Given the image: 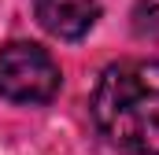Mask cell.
<instances>
[{
  "label": "cell",
  "mask_w": 159,
  "mask_h": 155,
  "mask_svg": "<svg viewBox=\"0 0 159 155\" xmlns=\"http://www.w3.org/2000/svg\"><path fill=\"white\" fill-rule=\"evenodd\" d=\"M59 67L56 59L30 41H15L0 48V96L11 104H48L59 92Z\"/></svg>",
  "instance_id": "obj_2"
},
{
  "label": "cell",
  "mask_w": 159,
  "mask_h": 155,
  "mask_svg": "<svg viewBox=\"0 0 159 155\" xmlns=\"http://www.w3.org/2000/svg\"><path fill=\"white\" fill-rule=\"evenodd\" d=\"M100 133L129 155H159V59L111 63L93 92Z\"/></svg>",
  "instance_id": "obj_1"
},
{
  "label": "cell",
  "mask_w": 159,
  "mask_h": 155,
  "mask_svg": "<svg viewBox=\"0 0 159 155\" xmlns=\"http://www.w3.org/2000/svg\"><path fill=\"white\" fill-rule=\"evenodd\" d=\"M37 19L52 37L78 41L100 19V0H37Z\"/></svg>",
  "instance_id": "obj_3"
}]
</instances>
